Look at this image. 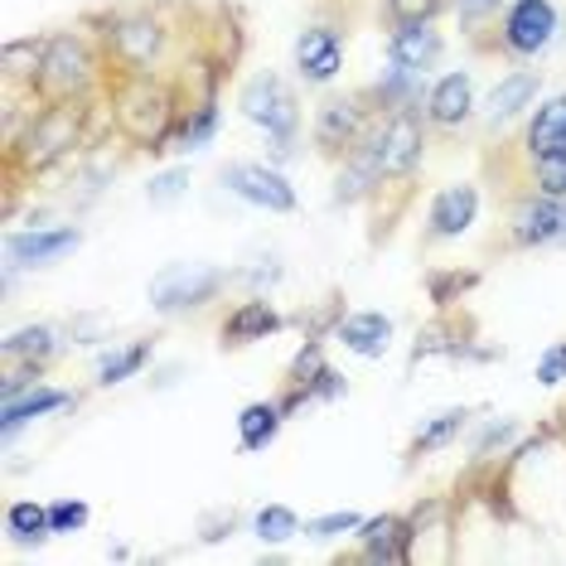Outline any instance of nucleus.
Returning <instances> with one entry per match:
<instances>
[{"mask_svg": "<svg viewBox=\"0 0 566 566\" xmlns=\"http://www.w3.org/2000/svg\"><path fill=\"white\" fill-rule=\"evenodd\" d=\"M83 122H87V102H44L40 112H30L24 132H15L6 146L10 179L44 175L59 160H69L83 146Z\"/></svg>", "mask_w": 566, "mask_h": 566, "instance_id": "nucleus-1", "label": "nucleus"}, {"mask_svg": "<svg viewBox=\"0 0 566 566\" xmlns=\"http://www.w3.org/2000/svg\"><path fill=\"white\" fill-rule=\"evenodd\" d=\"M112 107H117L122 132L140 150H170V132L179 122V93L160 73H122Z\"/></svg>", "mask_w": 566, "mask_h": 566, "instance_id": "nucleus-2", "label": "nucleus"}, {"mask_svg": "<svg viewBox=\"0 0 566 566\" xmlns=\"http://www.w3.org/2000/svg\"><path fill=\"white\" fill-rule=\"evenodd\" d=\"M102 83V54L78 30H59L44 44V69L30 93L40 102H87Z\"/></svg>", "mask_w": 566, "mask_h": 566, "instance_id": "nucleus-3", "label": "nucleus"}, {"mask_svg": "<svg viewBox=\"0 0 566 566\" xmlns=\"http://www.w3.org/2000/svg\"><path fill=\"white\" fill-rule=\"evenodd\" d=\"M102 49L117 73H160V63L170 59V24L156 10H117L102 30Z\"/></svg>", "mask_w": 566, "mask_h": 566, "instance_id": "nucleus-4", "label": "nucleus"}, {"mask_svg": "<svg viewBox=\"0 0 566 566\" xmlns=\"http://www.w3.org/2000/svg\"><path fill=\"white\" fill-rule=\"evenodd\" d=\"M238 107H242V117L248 122L262 126L281 160L295 156V136H301V102H295L291 83L281 78V73H272V69L252 73V78L242 83V93H238Z\"/></svg>", "mask_w": 566, "mask_h": 566, "instance_id": "nucleus-5", "label": "nucleus"}, {"mask_svg": "<svg viewBox=\"0 0 566 566\" xmlns=\"http://www.w3.org/2000/svg\"><path fill=\"white\" fill-rule=\"evenodd\" d=\"M233 281L228 266H213V262H170L150 276V311L156 315H189V311H203L209 301L223 295V286Z\"/></svg>", "mask_w": 566, "mask_h": 566, "instance_id": "nucleus-6", "label": "nucleus"}, {"mask_svg": "<svg viewBox=\"0 0 566 566\" xmlns=\"http://www.w3.org/2000/svg\"><path fill=\"white\" fill-rule=\"evenodd\" d=\"M378 122V112L364 102V93H349V97H325L315 107V126H311V140L325 160H344L358 140L368 136V126Z\"/></svg>", "mask_w": 566, "mask_h": 566, "instance_id": "nucleus-7", "label": "nucleus"}, {"mask_svg": "<svg viewBox=\"0 0 566 566\" xmlns=\"http://www.w3.org/2000/svg\"><path fill=\"white\" fill-rule=\"evenodd\" d=\"M557 6L552 0H509L504 20H499V49L509 59H537L557 40Z\"/></svg>", "mask_w": 566, "mask_h": 566, "instance_id": "nucleus-8", "label": "nucleus"}, {"mask_svg": "<svg viewBox=\"0 0 566 566\" xmlns=\"http://www.w3.org/2000/svg\"><path fill=\"white\" fill-rule=\"evenodd\" d=\"M378 126H382V175H388V185H402L427 160L431 122L421 107H407V112H392V117H378Z\"/></svg>", "mask_w": 566, "mask_h": 566, "instance_id": "nucleus-9", "label": "nucleus"}, {"mask_svg": "<svg viewBox=\"0 0 566 566\" xmlns=\"http://www.w3.org/2000/svg\"><path fill=\"white\" fill-rule=\"evenodd\" d=\"M566 242V199L527 195L518 209L509 213L504 248L513 252H537V248H562Z\"/></svg>", "mask_w": 566, "mask_h": 566, "instance_id": "nucleus-10", "label": "nucleus"}, {"mask_svg": "<svg viewBox=\"0 0 566 566\" xmlns=\"http://www.w3.org/2000/svg\"><path fill=\"white\" fill-rule=\"evenodd\" d=\"M344 49H349V40H344L339 24H329V20L305 24V30L295 34V73H301V83L329 87L344 73Z\"/></svg>", "mask_w": 566, "mask_h": 566, "instance_id": "nucleus-11", "label": "nucleus"}, {"mask_svg": "<svg viewBox=\"0 0 566 566\" xmlns=\"http://www.w3.org/2000/svg\"><path fill=\"white\" fill-rule=\"evenodd\" d=\"M223 189L228 195H238L242 203H252V209H266V213H291L295 209V185L272 165H256V160H233L223 165Z\"/></svg>", "mask_w": 566, "mask_h": 566, "instance_id": "nucleus-12", "label": "nucleus"}, {"mask_svg": "<svg viewBox=\"0 0 566 566\" xmlns=\"http://www.w3.org/2000/svg\"><path fill=\"white\" fill-rule=\"evenodd\" d=\"M480 218V189L474 185H446L441 195L431 199L427 209V228H421V242L436 248V242H450V238H465Z\"/></svg>", "mask_w": 566, "mask_h": 566, "instance_id": "nucleus-13", "label": "nucleus"}, {"mask_svg": "<svg viewBox=\"0 0 566 566\" xmlns=\"http://www.w3.org/2000/svg\"><path fill=\"white\" fill-rule=\"evenodd\" d=\"M83 242L78 228H24L6 238V262L10 266H54Z\"/></svg>", "mask_w": 566, "mask_h": 566, "instance_id": "nucleus-14", "label": "nucleus"}, {"mask_svg": "<svg viewBox=\"0 0 566 566\" xmlns=\"http://www.w3.org/2000/svg\"><path fill=\"white\" fill-rule=\"evenodd\" d=\"M421 112H427L431 132H460V126L474 117V78L470 73H446V78H436Z\"/></svg>", "mask_w": 566, "mask_h": 566, "instance_id": "nucleus-15", "label": "nucleus"}, {"mask_svg": "<svg viewBox=\"0 0 566 566\" xmlns=\"http://www.w3.org/2000/svg\"><path fill=\"white\" fill-rule=\"evenodd\" d=\"M427 93H431V83H427V73H417V69H382V78L364 87V102L378 117H392V112H407V107H427Z\"/></svg>", "mask_w": 566, "mask_h": 566, "instance_id": "nucleus-16", "label": "nucleus"}, {"mask_svg": "<svg viewBox=\"0 0 566 566\" xmlns=\"http://www.w3.org/2000/svg\"><path fill=\"white\" fill-rule=\"evenodd\" d=\"M286 325V315L276 311L266 295H252V301H242V305H233L228 311V319H223V349H248V344H256V339H272V334Z\"/></svg>", "mask_w": 566, "mask_h": 566, "instance_id": "nucleus-17", "label": "nucleus"}, {"mask_svg": "<svg viewBox=\"0 0 566 566\" xmlns=\"http://www.w3.org/2000/svg\"><path fill=\"white\" fill-rule=\"evenodd\" d=\"M446 54V40L441 30L427 20V24H392L388 34V63L397 69H417V73H431Z\"/></svg>", "mask_w": 566, "mask_h": 566, "instance_id": "nucleus-18", "label": "nucleus"}, {"mask_svg": "<svg viewBox=\"0 0 566 566\" xmlns=\"http://www.w3.org/2000/svg\"><path fill=\"white\" fill-rule=\"evenodd\" d=\"M334 339L358 358H382L392 349V319L382 311H354L334 319Z\"/></svg>", "mask_w": 566, "mask_h": 566, "instance_id": "nucleus-19", "label": "nucleus"}, {"mask_svg": "<svg viewBox=\"0 0 566 566\" xmlns=\"http://www.w3.org/2000/svg\"><path fill=\"white\" fill-rule=\"evenodd\" d=\"M411 523L397 518V513H382V518H364V527H358V557L364 562H407L411 552Z\"/></svg>", "mask_w": 566, "mask_h": 566, "instance_id": "nucleus-20", "label": "nucleus"}, {"mask_svg": "<svg viewBox=\"0 0 566 566\" xmlns=\"http://www.w3.org/2000/svg\"><path fill=\"white\" fill-rule=\"evenodd\" d=\"M537 93H543V73L537 69H518V73H509V78H499V87L489 93V107H484L489 126H504L513 117H523V112L537 102Z\"/></svg>", "mask_w": 566, "mask_h": 566, "instance_id": "nucleus-21", "label": "nucleus"}, {"mask_svg": "<svg viewBox=\"0 0 566 566\" xmlns=\"http://www.w3.org/2000/svg\"><path fill=\"white\" fill-rule=\"evenodd\" d=\"M523 150L527 160H543V156H566V93L547 97L543 107L533 112L523 132Z\"/></svg>", "mask_w": 566, "mask_h": 566, "instance_id": "nucleus-22", "label": "nucleus"}, {"mask_svg": "<svg viewBox=\"0 0 566 566\" xmlns=\"http://www.w3.org/2000/svg\"><path fill=\"white\" fill-rule=\"evenodd\" d=\"M63 407H73V392H63V388H30L24 397H10V402H0V431H6V441L10 436H20L30 421H40L49 417V411H63Z\"/></svg>", "mask_w": 566, "mask_h": 566, "instance_id": "nucleus-23", "label": "nucleus"}, {"mask_svg": "<svg viewBox=\"0 0 566 566\" xmlns=\"http://www.w3.org/2000/svg\"><path fill=\"white\" fill-rule=\"evenodd\" d=\"M63 349L54 325H24L6 339V364H24V368H44L49 358Z\"/></svg>", "mask_w": 566, "mask_h": 566, "instance_id": "nucleus-24", "label": "nucleus"}, {"mask_svg": "<svg viewBox=\"0 0 566 566\" xmlns=\"http://www.w3.org/2000/svg\"><path fill=\"white\" fill-rule=\"evenodd\" d=\"M281 421H286V407H281V402H248L238 411V441H242V450H266L281 436Z\"/></svg>", "mask_w": 566, "mask_h": 566, "instance_id": "nucleus-25", "label": "nucleus"}, {"mask_svg": "<svg viewBox=\"0 0 566 566\" xmlns=\"http://www.w3.org/2000/svg\"><path fill=\"white\" fill-rule=\"evenodd\" d=\"M213 136H218V102L199 97L195 107L179 112V122L170 132V150H199V146H209Z\"/></svg>", "mask_w": 566, "mask_h": 566, "instance_id": "nucleus-26", "label": "nucleus"}, {"mask_svg": "<svg viewBox=\"0 0 566 566\" xmlns=\"http://www.w3.org/2000/svg\"><path fill=\"white\" fill-rule=\"evenodd\" d=\"M6 533L10 543L20 547H40L44 537H54V523H49V504H34V499H15L6 509Z\"/></svg>", "mask_w": 566, "mask_h": 566, "instance_id": "nucleus-27", "label": "nucleus"}, {"mask_svg": "<svg viewBox=\"0 0 566 566\" xmlns=\"http://www.w3.org/2000/svg\"><path fill=\"white\" fill-rule=\"evenodd\" d=\"M44 44L49 40H10L6 49H0V63H6V83L10 87H20V83H30L34 87V78H40V69H44Z\"/></svg>", "mask_w": 566, "mask_h": 566, "instance_id": "nucleus-28", "label": "nucleus"}, {"mask_svg": "<svg viewBox=\"0 0 566 566\" xmlns=\"http://www.w3.org/2000/svg\"><path fill=\"white\" fill-rule=\"evenodd\" d=\"M146 364H150V339H136V344H126V349L102 354L97 358V388H117V382L136 378Z\"/></svg>", "mask_w": 566, "mask_h": 566, "instance_id": "nucleus-29", "label": "nucleus"}, {"mask_svg": "<svg viewBox=\"0 0 566 566\" xmlns=\"http://www.w3.org/2000/svg\"><path fill=\"white\" fill-rule=\"evenodd\" d=\"M470 411L465 407H450V411H436V417L421 427L417 436H411V455H436V450H446L450 441H455L460 431H465Z\"/></svg>", "mask_w": 566, "mask_h": 566, "instance_id": "nucleus-30", "label": "nucleus"}, {"mask_svg": "<svg viewBox=\"0 0 566 566\" xmlns=\"http://www.w3.org/2000/svg\"><path fill=\"white\" fill-rule=\"evenodd\" d=\"M252 533L262 537V543H291V537H295V533H305V527H301V513H295V509H286V504H266V509H256Z\"/></svg>", "mask_w": 566, "mask_h": 566, "instance_id": "nucleus-31", "label": "nucleus"}, {"mask_svg": "<svg viewBox=\"0 0 566 566\" xmlns=\"http://www.w3.org/2000/svg\"><path fill=\"white\" fill-rule=\"evenodd\" d=\"M329 364H325V349H319V339L311 334V339L295 349V358H291V368H286V388H311V382L325 373Z\"/></svg>", "mask_w": 566, "mask_h": 566, "instance_id": "nucleus-32", "label": "nucleus"}, {"mask_svg": "<svg viewBox=\"0 0 566 566\" xmlns=\"http://www.w3.org/2000/svg\"><path fill=\"white\" fill-rule=\"evenodd\" d=\"M446 6L450 0H382V20H388V30L392 24H427L441 15Z\"/></svg>", "mask_w": 566, "mask_h": 566, "instance_id": "nucleus-33", "label": "nucleus"}, {"mask_svg": "<svg viewBox=\"0 0 566 566\" xmlns=\"http://www.w3.org/2000/svg\"><path fill=\"white\" fill-rule=\"evenodd\" d=\"M533 195L566 199V156H543V160H533Z\"/></svg>", "mask_w": 566, "mask_h": 566, "instance_id": "nucleus-34", "label": "nucleus"}, {"mask_svg": "<svg viewBox=\"0 0 566 566\" xmlns=\"http://www.w3.org/2000/svg\"><path fill=\"white\" fill-rule=\"evenodd\" d=\"M358 527H364V513H354V509H339V513H325V518H311V523H305V533H311L315 543H329V537L358 533Z\"/></svg>", "mask_w": 566, "mask_h": 566, "instance_id": "nucleus-35", "label": "nucleus"}, {"mask_svg": "<svg viewBox=\"0 0 566 566\" xmlns=\"http://www.w3.org/2000/svg\"><path fill=\"white\" fill-rule=\"evenodd\" d=\"M87 518H93V509H87L83 499H54V504H49V523H54V533H83Z\"/></svg>", "mask_w": 566, "mask_h": 566, "instance_id": "nucleus-36", "label": "nucleus"}, {"mask_svg": "<svg viewBox=\"0 0 566 566\" xmlns=\"http://www.w3.org/2000/svg\"><path fill=\"white\" fill-rule=\"evenodd\" d=\"M499 6H504V0H450V10L460 15V24H465V34H474L480 24L494 20V15H499Z\"/></svg>", "mask_w": 566, "mask_h": 566, "instance_id": "nucleus-37", "label": "nucleus"}, {"mask_svg": "<svg viewBox=\"0 0 566 566\" xmlns=\"http://www.w3.org/2000/svg\"><path fill=\"white\" fill-rule=\"evenodd\" d=\"M185 189H189V170H179V165H175V170H165V175L150 179L146 199H150V203H175L179 195H185Z\"/></svg>", "mask_w": 566, "mask_h": 566, "instance_id": "nucleus-38", "label": "nucleus"}, {"mask_svg": "<svg viewBox=\"0 0 566 566\" xmlns=\"http://www.w3.org/2000/svg\"><path fill=\"white\" fill-rule=\"evenodd\" d=\"M474 281H480V276H474V272H465V276H460V272H436L431 276V301L436 305H450V301H455V295H465L470 286H474Z\"/></svg>", "mask_w": 566, "mask_h": 566, "instance_id": "nucleus-39", "label": "nucleus"}, {"mask_svg": "<svg viewBox=\"0 0 566 566\" xmlns=\"http://www.w3.org/2000/svg\"><path fill=\"white\" fill-rule=\"evenodd\" d=\"M562 378H566V339L543 349V358H537V382H543V388H557Z\"/></svg>", "mask_w": 566, "mask_h": 566, "instance_id": "nucleus-40", "label": "nucleus"}, {"mask_svg": "<svg viewBox=\"0 0 566 566\" xmlns=\"http://www.w3.org/2000/svg\"><path fill=\"white\" fill-rule=\"evenodd\" d=\"M513 431H518V427H513V421H494V427H489V431L480 436V446H474V455H489V450H494V446H504Z\"/></svg>", "mask_w": 566, "mask_h": 566, "instance_id": "nucleus-41", "label": "nucleus"}]
</instances>
